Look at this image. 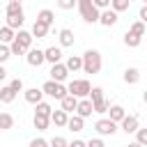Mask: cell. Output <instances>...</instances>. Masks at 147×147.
<instances>
[{"instance_id": "f6af8a7d", "label": "cell", "mask_w": 147, "mask_h": 147, "mask_svg": "<svg viewBox=\"0 0 147 147\" xmlns=\"http://www.w3.org/2000/svg\"><path fill=\"white\" fill-rule=\"evenodd\" d=\"M5 78H7V69L0 64V80H5Z\"/></svg>"}, {"instance_id": "bcb514c9", "label": "cell", "mask_w": 147, "mask_h": 147, "mask_svg": "<svg viewBox=\"0 0 147 147\" xmlns=\"http://www.w3.org/2000/svg\"><path fill=\"white\" fill-rule=\"evenodd\" d=\"M126 147H142V145H138V142H136V140H133V142H129V145H126Z\"/></svg>"}, {"instance_id": "d4e9b609", "label": "cell", "mask_w": 147, "mask_h": 147, "mask_svg": "<svg viewBox=\"0 0 147 147\" xmlns=\"http://www.w3.org/2000/svg\"><path fill=\"white\" fill-rule=\"evenodd\" d=\"M140 41H142V37H138V34H133V32H124V46H129V48H136V46H140Z\"/></svg>"}, {"instance_id": "ab89813d", "label": "cell", "mask_w": 147, "mask_h": 147, "mask_svg": "<svg viewBox=\"0 0 147 147\" xmlns=\"http://www.w3.org/2000/svg\"><path fill=\"white\" fill-rule=\"evenodd\" d=\"M92 5H94L99 11H103V9H108V7H110V0H92Z\"/></svg>"}, {"instance_id": "4dcf8cb0", "label": "cell", "mask_w": 147, "mask_h": 147, "mask_svg": "<svg viewBox=\"0 0 147 147\" xmlns=\"http://www.w3.org/2000/svg\"><path fill=\"white\" fill-rule=\"evenodd\" d=\"M7 129H14V117L9 113H0V131H7Z\"/></svg>"}, {"instance_id": "4fadbf2b", "label": "cell", "mask_w": 147, "mask_h": 147, "mask_svg": "<svg viewBox=\"0 0 147 147\" xmlns=\"http://www.w3.org/2000/svg\"><path fill=\"white\" fill-rule=\"evenodd\" d=\"M14 41H16L18 46H23L25 51H28V48H32V34H30L28 30H18V32L14 34Z\"/></svg>"}, {"instance_id": "74e56055", "label": "cell", "mask_w": 147, "mask_h": 147, "mask_svg": "<svg viewBox=\"0 0 147 147\" xmlns=\"http://www.w3.org/2000/svg\"><path fill=\"white\" fill-rule=\"evenodd\" d=\"M55 2H57V7L64 9V11H69V9L76 7V0H55Z\"/></svg>"}, {"instance_id": "d590c367", "label": "cell", "mask_w": 147, "mask_h": 147, "mask_svg": "<svg viewBox=\"0 0 147 147\" xmlns=\"http://www.w3.org/2000/svg\"><path fill=\"white\" fill-rule=\"evenodd\" d=\"M9 57H11V53H9V46H7V44H0V64H5Z\"/></svg>"}, {"instance_id": "8fae6325", "label": "cell", "mask_w": 147, "mask_h": 147, "mask_svg": "<svg viewBox=\"0 0 147 147\" xmlns=\"http://www.w3.org/2000/svg\"><path fill=\"white\" fill-rule=\"evenodd\" d=\"M44 62H51V64L62 62V48H60V46H48V48L44 51Z\"/></svg>"}, {"instance_id": "836d02e7", "label": "cell", "mask_w": 147, "mask_h": 147, "mask_svg": "<svg viewBox=\"0 0 147 147\" xmlns=\"http://www.w3.org/2000/svg\"><path fill=\"white\" fill-rule=\"evenodd\" d=\"M9 14H23V7H21L18 2H7V7H5V16H9Z\"/></svg>"}, {"instance_id": "8992f818", "label": "cell", "mask_w": 147, "mask_h": 147, "mask_svg": "<svg viewBox=\"0 0 147 147\" xmlns=\"http://www.w3.org/2000/svg\"><path fill=\"white\" fill-rule=\"evenodd\" d=\"M94 131H96L99 136H115V133H117V124L110 122L108 117H103V119H96V122H94Z\"/></svg>"}, {"instance_id": "ee69618b", "label": "cell", "mask_w": 147, "mask_h": 147, "mask_svg": "<svg viewBox=\"0 0 147 147\" xmlns=\"http://www.w3.org/2000/svg\"><path fill=\"white\" fill-rule=\"evenodd\" d=\"M67 147H85V140H71V142H67Z\"/></svg>"}, {"instance_id": "44dd1931", "label": "cell", "mask_w": 147, "mask_h": 147, "mask_svg": "<svg viewBox=\"0 0 147 147\" xmlns=\"http://www.w3.org/2000/svg\"><path fill=\"white\" fill-rule=\"evenodd\" d=\"M48 119H51V122H53L55 126H67V119H69V115H67V113H64V110L60 108V110H53Z\"/></svg>"}, {"instance_id": "6da1fadb", "label": "cell", "mask_w": 147, "mask_h": 147, "mask_svg": "<svg viewBox=\"0 0 147 147\" xmlns=\"http://www.w3.org/2000/svg\"><path fill=\"white\" fill-rule=\"evenodd\" d=\"M80 60H83V71L85 74H99L101 71V67H103V60H101V53L99 51H94V48H90V51H85L83 55H80Z\"/></svg>"}, {"instance_id": "f35d334b", "label": "cell", "mask_w": 147, "mask_h": 147, "mask_svg": "<svg viewBox=\"0 0 147 147\" xmlns=\"http://www.w3.org/2000/svg\"><path fill=\"white\" fill-rule=\"evenodd\" d=\"M9 87H11V90H14L16 94H18V92H23V80H21V78H11Z\"/></svg>"}, {"instance_id": "7402d4cb", "label": "cell", "mask_w": 147, "mask_h": 147, "mask_svg": "<svg viewBox=\"0 0 147 147\" xmlns=\"http://www.w3.org/2000/svg\"><path fill=\"white\" fill-rule=\"evenodd\" d=\"M64 67H67V71L71 74V71H78V69H83V60H80V55H69L67 57V62H64Z\"/></svg>"}, {"instance_id": "ac0fdd59", "label": "cell", "mask_w": 147, "mask_h": 147, "mask_svg": "<svg viewBox=\"0 0 147 147\" xmlns=\"http://www.w3.org/2000/svg\"><path fill=\"white\" fill-rule=\"evenodd\" d=\"M124 83L126 85H136V83H140V69H136V67H129L126 71H124Z\"/></svg>"}, {"instance_id": "4316f807", "label": "cell", "mask_w": 147, "mask_h": 147, "mask_svg": "<svg viewBox=\"0 0 147 147\" xmlns=\"http://www.w3.org/2000/svg\"><path fill=\"white\" fill-rule=\"evenodd\" d=\"M51 113H53L51 103H46V101H39V103H34V115H44V117H51Z\"/></svg>"}, {"instance_id": "ffe728a7", "label": "cell", "mask_w": 147, "mask_h": 147, "mask_svg": "<svg viewBox=\"0 0 147 147\" xmlns=\"http://www.w3.org/2000/svg\"><path fill=\"white\" fill-rule=\"evenodd\" d=\"M83 126H85V119H83V117H78V115H71V117L67 119V129H69V131H74V133H80V131H83Z\"/></svg>"}, {"instance_id": "83f0119b", "label": "cell", "mask_w": 147, "mask_h": 147, "mask_svg": "<svg viewBox=\"0 0 147 147\" xmlns=\"http://www.w3.org/2000/svg\"><path fill=\"white\" fill-rule=\"evenodd\" d=\"M32 124H34V129H37V131H46V129H48V124H51V119H48V117H44V115H34V117H32Z\"/></svg>"}, {"instance_id": "52a82bcc", "label": "cell", "mask_w": 147, "mask_h": 147, "mask_svg": "<svg viewBox=\"0 0 147 147\" xmlns=\"http://www.w3.org/2000/svg\"><path fill=\"white\" fill-rule=\"evenodd\" d=\"M117 21H119V14H115V11L108 7V9L99 11V21H96V23H101L103 28H113V25H117Z\"/></svg>"}, {"instance_id": "30bf717a", "label": "cell", "mask_w": 147, "mask_h": 147, "mask_svg": "<svg viewBox=\"0 0 147 147\" xmlns=\"http://www.w3.org/2000/svg\"><path fill=\"white\" fill-rule=\"evenodd\" d=\"M138 126H140V119H138L136 115H124V119L119 122V129H122L124 133H136Z\"/></svg>"}, {"instance_id": "e575fe53", "label": "cell", "mask_w": 147, "mask_h": 147, "mask_svg": "<svg viewBox=\"0 0 147 147\" xmlns=\"http://www.w3.org/2000/svg\"><path fill=\"white\" fill-rule=\"evenodd\" d=\"M48 147H67V138L55 136V138H51V140H48Z\"/></svg>"}, {"instance_id": "7bdbcfd3", "label": "cell", "mask_w": 147, "mask_h": 147, "mask_svg": "<svg viewBox=\"0 0 147 147\" xmlns=\"http://www.w3.org/2000/svg\"><path fill=\"white\" fill-rule=\"evenodd\" d=\"M138 21H140V23H147V5L140 7V11H138Z\"/></svg>"}, {"instance_id": "3957f363", "label": "cell", "mask_w": 147, "mask_h": 147, "mask_svg": "<svg viewBox=\"0 0 147 147\" xmlns=\"http://www.w3.org/2000/svg\"><path fill=\"white\" fill-rule=\"evenodd\" d=\"M90 90H92V85H90V80H85V78H76V80H71V83L67 85V94H71V96H76V99H87Z\"/></svg>"}, {"instance_id": "484cf974", "label": "cell", "mask_w": 147, "mask_h": 147, "mask_svg": "<svg viewBox=\"0 0 147 147\" xmlns=\"http://www.w3.org/2000/svg\"><path fill=\"white\" fill-rule=\"evenodd\" d=\"M16 99V92L9 87V85H5V87H0V101L2 103H11Z\"/></svg>"}, {"instance_id": "277c9868", "label": "cell", "mask_w": 147, "mask_h": 147, "mask_svg": "<svg viewBox=\"0 0 147 147\" xmlns=\"http://www.w3.org/2000/svg\"><path fill=\"white\" fill-rule=\"evenodd\" d=\"M76 7H78L85 23H96L99 21V9L92 5V0H76Z\"/></svg>"}, {"instance_id": "7c38bea8", "label": "cell", "mask_w": 147, "mask_h": 147, "mask_svg": "<svg viewBox=\"0 0 147 147\" xmlns=\"http://www.w3.org/2000/svg\"><path fill=\"white\" fill-rule=\"evenodd\" d=\"M94 110H92V103H90V99H78V103H76V110H74V115H78V117H90Z\"/></svg>"}, {"instance_id": "60d3db41", "label": "cell", "mask_w": 147, "mask_h": 147, "mask_svg": "<svg viewBox=\"0 0 147 147\" xmlns=\"http://www.w3.org/2000/svg\"><path fill=\"white\" fill-rule=\"evenodd\" d=\"M85 147H106V145H103L101 138H90V140L85 142Z\"/></svg>"}, {"instance_id": "9a60e30c", "label": "cell", "mask_w": 147, "mask_h": 147, "mask_svg": "<svg viewBox=\"0 0 147 147\" xmlns=\"http://www.w3.org/2000/svg\"><path fill=\"white\" fill-rule=\"evenodd\" d=\"M57 37H60V48H69V46H74V32H71L69 28H62V30L57 32Z\"/></svg>"}, {"instance_id": "d6a6232c", "label": "cell", "mask_w": 147, "mask_h": 147, "mask_svg": "<svg viewBox=\"0 0 147 147\" xmlns=\"http://www.w3.org/2000/svg\"><path fill=\"white\" fill-rule=\"evenodd\" d=\"M136 142L142 145V147H147V129H142V126L136 129Z\"/></svg>"}, {"instance_id": "e0dca14e", "label": "cell", "mask_w": 147, "mask_h": 147, "mask_svg": "<svg viewBox=\"0 0 147 147\" xmlns=\"http://www.w3.org/2000/svg\"><path fill=\"white\" fill-rule=\"evenodd\" d=\"M48 25H44V23H39V21H34V25H32V30H30V34H32V39L37 37V39H46L48 37Z\"/></svg>"}, {"instance_id": "2e32d148", "label": "cell", "mask_w": 147, "mask_h": 147, "mask_svg": "<svg viewBox=\"0 0 147 147\" xmlns=\"http://www.w3.org/2000/svg\"><path fill=\"white\" fill-rule=\"evenodd\" d=\"M23 21H25V14H9L7 16V28L9 30H21V25H23Z\"/></svg>"}, {"instance_id": "1f68e13d", "label": "cell", "mask_w": 147, "mask_h": 147, "mask_svg": "<svg viewBox=\"0 0 147 147\" xmlns=\"http://www.w3.org/2000/svg\"><path fill=\"white\" fill-rule=\"evenodd\" d=\"M145 23H140V21H133L131 23V28H129V32H133V34H138V37H145Z\"/></svg>"}, {"instance_id": "5b68a950", "label": "cell", "mask_w": 147, "mask_h": 147, "mask_svg": "<svg viewBox=\"0 0 147 147\" xmlns=\"http://www.w3.org/2000/svg\"><path fill=\"white\" fill-rule=\"evenodd\" d=\"M41 92L60 101V99L67 96V85H64V83H55V80H46V83L41 85Z\"/></svg>"}, {"instance_id": "7a4b0ae2", "label": "cell", "mask_w": 147, "mask_h": 147, "mask_svg": "<svg viewBox=\"0 0 147 147\" xmlns=\"http://www.w3.org/2000/svg\"><path fill=\"white\" fill-rule=\"evenodd\" d=\"M87 96H90V103H92V110H94V113H99V115L108 113V108H110V101L103 96V90H101V87H92Z\"/></svg>"}, {"instance_id": "c3c4849f", "label": "cell", "mask_w": 147, "mask_h": 147, "mask_svg": "<svg viewBox=\"0 0 147 147\" xmlns=\"http://www.w3.org/2000/svg\"><path fill=\"white\" fill-rule=\"evenodd\" d=\"M0 16H2V9H0Z\"/></svg>"}, {"instance_id": "b9f144b4", "label": "cell", "mask_w": 147, "mask_h": 147, "mask_svg": "<svg viewBox=\"0 0 147 147\" xmlns=\"http://www.w3.org/2000/svg\"><path fill=\"white\" fill-rule=\"evenodd\" d=\"M30 147H48V140H44V138H34V140H30Z\"/></svg>"}, {"instance_id": "8d00e7d4", "label": "cell", "mask_w": 147, "mask_h": 147, "mask_svg": "<svg viewBox=\"0 0 147 147\" xmlns=\"http://www.w3.org/2000/svg\"><path fill=\"white\" fill-rule=\"evenodd\" d=\"M9 53H11V55H25L28 51H25L23 46H18L16 41H11V44H9Z\"/></svg>"}, {"instance_id": "9c48e42d", "label": "cell", "mask_w": 147, "mask_h": 147, "mask_svg": "<svg viewBox=\"0 0 147 147\" xmlns=\"http://www.w3.org/2000/svg\"><path fill=\"white\" fill-rule=\"evenodd\" d=\"M25 62H28L30 67H41V64H44V51H41V48H28Z\"/></svg>"}, {"instance_id": "cb8c5ba5", "label": "cell", "mask_w": 147, "mask_h": 147, "mask_svg": "<svg viewBox=\"0 0 147 147\" xmlns=\"http://www.w3.org/2000/svg\"><path fill=\"white\" fill-rule=\"evenodd\" d=\"M37 21H39V23H44V25H48V28H51V25H53V21H55V14H53V11H51V9H41V11H39V14H37Z\"/></svg>"}, {"instance_id": "603a6c76", "label": "cell", "mask_w": 147, "mask_h": 147, "mask_svg": "<svg viewBox=\"0 0 147 147\" xmlns=\"http://www.w3.org/2000/svg\"><path fill=\"white\" fill-rule=\"evenodd\" d=\"M60 103H62V110L69 115V113H74V110H76V103H78V99H76V96H71V94H67L64 99H60Z\"/></svg>"}, {"instance_id": "f1b7e54d", "label": "cell", "mask_w": 147, "mask_h": 147, "mask_svg": "<svg viewBox=\"0 0 147 147\" xmlns=\"http://www.w3.org/2000/svg\"><path fill=\"white\" fill-rule=\"evenodd\" d=\"M131 7V0H110V9L115 11V14H119V11H126Z\"/></svg>"}, {"instance_id": "ba28073f", "label": "cell", "mask_w": 147, "mask_h": 147, "mask_svg": "<svg viewBox=\"0 0 147 147\" xmlns=\"http://www.w3.org/2000/svg\"><path fill=\"white\" fill-rule=\"evenodd\" d=\"M51 80H55V83H64L67 78H69V71H67V67H64V62H57V64H51Z\"/></svg>"}, {"instance_id": "d6986e66", "label": "cell", "mask_w": 147, "mask_h": 147, "mask_svg": "<svg viewBox=\"0 0 147 147\" xmlns=\"http://www.w3.org/2000/svg\"><path fill=\"white\" fill-rule=\"evenodd\" d=\"M108 113H110V117H108V119H110V122H115V124H119V122L124 119V115H126V110H124L119 103L110 106V108H108Z\"/></svg>"}, {"instance_id": "7dc6e473", "label": "cell", "mask_w": 147, "mask_h": 147, "mask_svg": "<svg viewBox=\"0 0 147 147\" xmlns=\"http://www.w3.org/2000/svg\"><path fill=\"white\" fill-rule=\"evenodd\" d=\"M9 2H18V5H21V2H23V0H9Z\"/></svg>"}, {"instance_id": "681fc988", "label": "cell", "mask_w": 147, "mask_h": 147, "mask_svg": "<svg viewBox=\"0 0 147 147\" xmlns=\"http://www.w3.org/2000/svg\"><path fill=\"white\" fill-rule=\"evenodd\" d=\"M0 28H2V25H0Z\"/></svg>"}, {"instance_id": "f546056e", "label": "cell", "mask_w": 147, "mask_h": 147, "mask_svg": "<svg viewBox=\"0 0 147 147\" xmlns=\"http://www.w3.org/2000/svg\"><path fill=\"white\" fill-rule=\"evenodd\" d=\"M14 34H16L14 30H9L7 25H2L0 28V44H11L14 41Z\"/></svg>"}, {"instance_id": "5bb4252c", "label": "cell", "mask_w": 147, "mask_h": 147, "mask_svg": "<svg viewBox=\"0 0 147 147\" xmlns=\"http://www.w3.org/2000/svg\"><path fill=\"white\" fill-rule=\"evenodd\" d=\"M23 96H25V101L28 103H39V101H44V92H41V87H30V90H25L23 92Z\"/></svg>"}]
</instances>
